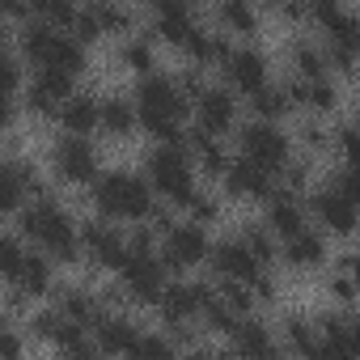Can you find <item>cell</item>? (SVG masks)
<instances>
[{
	"mask_svg": "<svg viewBox=\"0 0 360 360\" xmlns=\"http://www.w3.org/2000/svg\"><path fill=\"white\" fill-rule=\"evenodd\" d=\"M297 68H301V77H305V81L326 77V56H318L314 47H297Z\"/></svg>",
	"mask_w": 360,
	"mask_h": 360,
	"instance_id": "cell-33",
	"label": "cell"
},
{
	"mask_svg": "<svg viewBox=\"0 0 360 360\" xmlns=\"http://www.w3.org/2000/svg\"><path fill=\"white\" fill-rule=\"evenodd\" d=\"M225 183H229L233 195L263 200V195H271V169H263V165H255L250 157H242V161H233V165L225 169Z\"/></svg>",
	"mask_w": 360,
	"mask_h": 360,
	"instance_id": "cell-13",
	"label": "cell"
},
{
	"mask_svg": "<svg viewBox=\"0 0 360 360\" xmlns=\"http://www.w3.org/2000/svg\"><path fill=\"white\" fill-rule=\"evenodd\" d=\"M68 89H72V77H68V72L43 68L39 81H34V89H30V106H34V110H56V106L68 98Z\"/></svg>",
	"mask_w": 360,
	"mask_h": 360,
	"instance_id": "cell-17",
	"label": "cell"
},
{
	"mask_svg": "<svg viewBox=\"0 0 360 360\" xmlns=\"http://www.w3.org/2000/svg\"><path fill=\"white\" fill-rule=\"evenodd\" d=\"M136 343V326L123 318H102L98 322V347L102 352H131Z\"/></svg>",
	"mask_w": 360,
	"mask_h": 360,
	"instance_id": "cell-24",
	"label": "cell"
},
{
	"mask_svg": "<svg viewBox=\"0 0 360 360\" xmlns=\"http://www.w3.org/2000/svg\"><path fill=\"white\" fill-rule=\"evenodd\" d=\"M246 250H250V255H255L259 263H267V259H271V242H267V233L250 229V233H246Z\"/></svg>",
	"mask_w": 360,
	"mask_h": 360,
	"instance_id": "cell-37",
	"label": "cell"
},
{
	"mask_svg": "<svg viewBox=\"0 0 360 360\" xmlns=\"http://www.w3.org/2000/svg\"><path fill=\"white\" fill-rule=\"evenodd\" d=\"M200 123H204L200 131H208V136L225 131L233 123V98L225 89H204L200 94Z\"/></svg>",
	"mask_w": 360,
	"mask_h": 360,
	"instance_id": "cell-18",
	"label": "cell"
},
{
	"mask_svg": "<svg viewBox=\"0 0 360 360\" xmlns=\"http://www.w3.org/2000/svg\"><path fill=\"white\" fill-rule=\"evenodd\" d=\"M131 356H169V343H165V339H140V335H136Z\"/></svg>",
	"mask_w": 360,
	"mask_h": 360,
	"instance_id": "cell-38",
	"label": "cell"
},
{
	"mask_svg": "<svg viewBox=\"0 0 360 360\" xmlns=\"http://www.w3.org/2000/svg\"><path fill=\"white\" fill-rule=\"evenodd\" d=\"M271 225H276V229L288 238V233L305 229V212H301V208H297V204L284 195V200H276V204H271Z\"/></svg>",
	"mask_w": 360,
	"mask_h": 360,
	"instance_id": "cell-27",
	"label": "cell"
},
{
	"mask_svg": "<svg viewBox=\"0 0 360 360\" xmlns=\"http://www.w3.org/2000/svg\"><path fill=\"white\" fill-rule=\"evenodd\" d=\"M22 225H26L30 238H39V242L56 255V263H77L81 242H77V233H72V221H68L60 208L39 204V208H30V212L22 217Z\"/></svg>",
	"mask_w": 360,
	"mask_h": 360,
	"instance_id": "cell-3",
	"label": "cell"
},
{
	"mask_svg": "<svg viewBox=\"0 0 360 360\" xmlns=\"http://www.w3.org/2000/svg\"><path fill=\"white\" fill-rule=\"evenodd\" d=\"M72 26H77V34H81V39H98V34H102V26H98V18H94V9H85V13H77V18H72Z\"/></svg>",
	"mask_w": 360,
	"mask_h": 360,
	"instance_id": "cell-39",
	"label": "cell"
},
{
	"mask_svg": "<svg viewBox=\"0 0 360 360\" xmlns=\"http://www.w3.org/2000/svg\"><path fill=\"white\" fill-rule=\"evenodd\" d=\"M123 284H127V292L136 301H157L161 297L165 280H161V267H157L153 250H127V259H123Z\"/></svg>",
	"mask_w": 360,
	"mask_h": 360,
	"instance_id": "cell-9",
	"label": "cell"
},
{
	"mask_svg": "<svg viewBox=\"0 0 360 360\" xmlns=\"http://www.w3.org/2000/svg\"><path fill=\"white\" fill-rule=\"evenodd\" d=\"M131 106L123 102V98H110V102H102L98 106V123L106 127V131H131Z\"/></svg>",
	"mask_w": 360,
	"mask_h": 360,
	"instance_id": "cell-26",
	"label": "cell"
},
{
	"mask_svg": "<svg viewBox=\"0 0 360 360\" xmlns=\"http://www.w3.org/2000/svg\"><path fill=\"white\" fill-rule=\"evenodd\" d=\"M89 9H94V18H98L102 30H119V26H127V18H123L119 9H110V5H89Z\"/></svg>",
	"mask_w": 360,
	"mask_h": 360,
	"instance_id": "cell-36",
	"label": "cell"
},
{
	"mask_svg": "<svg viewBox=\"0 0 360 360\" xmlns=\"http://www.w3.org/2000/svg\"><path fill=\"white\" fill-rule=\"evenodd\" d=\"M157 30H161V39H169V43H178V47H183V43L191 39V30H195V22H191V9L183 5V0H161Z\"/></svg>",
	"mask_w": 360,
	"mask_h": 360,
	"instance_id": "cell-20",
	"label": "cell"
},
{
	"mask_svg": "<svg viewBox=\"0 0 360 360\" xmlns=\"http://www.w3.org/2000/svg\"><path fill=\"white\" fill-rule=\"evenodd\" d=\"M161 314L169 318V322H187L195 309H204V301H208V288L204 284H174V288H161Z\"/></svg>",
	"mask_w": 360,
	"mask_h": 360,
	"instance_id": "cell-15",
	"label": "cell"
},
{
	"mask_svg": "<svg viewBox=\"0 0 360 360\" xmlns=\"http://www.w3.org/2000/svg\"><path fill=\"white\" fill-rule=\"evenodd\" d=\"M18 85H22V72H18V64H13V60H5V56H0V94L9 98V94H13Z\"/></svg>",
	"mask_w": 360,
	"mask_h": 360,
	"instance_id": "cell-35",
	"label": "cell"
},
{
	"mask_svg": "<svg viewBox=\"0 0 360 360\" xmlns=\"http://www.w3.org/2000/svg\"><path fill=\"white\" fill-rule=\"evenodd\" d=\"M127 64H131V68H148V64H153L148 43H131V47H127Z\"/></svg>",
	"mask_w": 360,
	"mask_h": 360,
	"instance_id": "cell-40",
	"label": "cell"
},
{
	"mask_svg": "<svg viewBox=\"0 0 360 360\" xmlns=\"http://www.w3.org/2000/svg\"><path fill=\"white\" fill-rule=\"evenodd\" d=\"M335 292H339L343 301H352V280H335Z\"/></svg>",
	"mask_w": 360,
	"mask_h": 360,
	"instance_id": "cell-43",
	"label": "cell"
},
{
	"mask_svg": "<svg viewBox=\"0 0 360 360\" xmlns=\"http://www.w3.org/2000/svg\"><path fill=\"white\" fill-rule=\"evenodd\" d=\"M0 51H5V30H0Z\"/></svg>",
	"mask_w": 360,
	"mask_h": 360,
	"instance_id": "cell-45",
	"label": "cell"
},
{
	"mask_svg": "<svg viewBox=\"0 0 360 360\" xmlns=\"http://www.w3.org/2000/svg\"><path fill=\"white\" fill-rule=\"evenodd\" d=\"M183 110H187V102H183V94H178L169 81H144L140 85V123L153 131V136H161V140H178V119H183Z\"/></svg>",
	"mask_w": 360,
	"mask_h": 360,
	"instance_id": "cell-2",
	"label": "cell"
},
{
	"mask_svg": "<svg viewBox=\"0 0 360 360\" xmlns=\"http://www.w3.org/2000/svg\"><path fill=\"white\" fill-rule=\"evenodd\" d=\"M34 326H39V335H43V339H56V347H64V352H89V343H85L81 326H77L72 318H64V314H43Z\"/></svg>",
	"mask_w": 360,
	"mask_h": 360,
	"instance_id": "cell-19",
	"label": "cell"
},
{
	"mask_svg": "<svg viewBox=\"0 0 360 360\" xmlns=\"http://www.w3.org/2000/svg\"><path fill=\"white\" fill-rule=\"evenodd\" d=\"M221 18L233 26V30H242V34H250L259 22H255V9H250V0H225L221 5Z\"/></svg>",
	"mask_w": 360,
	"mask_h": 360,
	"instance_id": "cell-32",
	"label": "cell"
},
{
	"mask_svg": "<svg viewBox=\"0 0 360 360\" xmlns=\"http://www.w3.org/2000/svg\"><path fill=\"white\" fill-rule=\"evenodd\" d=\"M212 263L225 280H238L246 288H259V297H271V280L263 276V263L246 250V242H221L212 250Z\"/></svg>",
	"mask_w": 360,
	"mask_h": 360,
	"instance_id": "cell-6",
	"label": "cell"
},
{
	"mask_svg": "<svg viewBox=\"0 0 360 360\" xmlns=\"http://www.w3.org/2000/svg\"><path fill=\"white\" fill-rule=\"evenodd\" d=\"M64 318H72L77 326H89V322L98 318V305H94L89 297H81L77 288H68V292H64Z\"/></svg>",
	"mask_w": 360,
	"mask_h": 360,
	"instance_id": "cell-31",
	"label": "cell"
},
{
	"mask_svg": "<svg viewBox=\"0 0 360 360\" xmlns=\"http://www.w3.org/2000/svg\"><path fill=\"white\" fill-rule=\"evenodd\" d=\"M263 5H280V0H263Z\"/></svg>",
	"mask_w": 360,
	"mask_h": 360,
	"instance_id": "cell-46",
	"label": "cell"
},
{
	"mask_svg": "<svg viewBox=\"0 0 360 360\" xmlns=\"http://www.w3.org/2000/svg\"><path fill=\"white\" fill-rule=\"evenodd\" d=\"M60 123H64L72 136H85L89 127H98V102H94V98H64Z\"/></svg>",
	"mask_w": 360,
	"mask_h": 360,
	"instance_id": "cell-21",
	"label": "cell"
},
{
	"mask_svg": "<svg viewBox=\"0 0 360 360\" xmlns=\"http://www.w3.org/2000/svg\"><path fill=\"white\" fill-rule=\"evenodd\" d=\"M242 153H246L255 165H263V169H284V161H288V140H284L271 123H250V127L242 131Z\"/></svg>",
	"mask_w": 360,
	"mask_h": 360,
	"instance_id": "cell-8",
	"label": "cell"
},
{
	"mask_svg": "<svg viewBox=\"0 0 360 360\" xmlns=\"http://www.w3.org/2000/svg\"><path fill=\"white\" fill-rule=\"evenodd\" d=\"M56 165L68 183H89L94 178V148L81 136H68V140L56 144Z\"/></svg>",
	"mask_w": 360,
	"mask_h": 360,
	"instance_id": "cell-14",
	"label": "cell"
},
{
	"mask_svg": "<svg viewBox=\"0 0 360 360\" xmlns=\"http://www.w3.org/2000/svg\"><path fill=\"white\" fill-rule=\"evenodd\" d=\"M81 246H85L89 259L102 263V267H123V259H127V242H123L110 225H85Z\"/></svg>",
	"mask_w": 360,
	"mask_h": 360,
	"instance_id": "cell-11",
	"label": "cell"
},
{
	"mask_svg": "<svg viewBox=\"0 0 360 360\" xmlns=\"http://www.w3.org/2000/svg\"><path fill=\"white\" fill-rule=\"evenodd\" d=\"M314 212H318V221H322L330 233H352V229H356V200L343 195V191H335V187L314 200Z\"/></svg>",
	"mask_w": 360,
	"mask_h": 360,
	"instance_id": "cell-12",
	"label": "cell"
},
{
	"mask_svg": "<svg viewBox=\"0 0 360 360\" xmlns=\"http://www.w3.org/2000/svg\"><path fill=\"white\" fill-rule=\"evenodd\" d=\"M204 255H208V238H204L200 225H174V229H169V238H165V259H169L174 267H191V263H200Z\"/></svg>",
	"mask_w": 360,
	"mask_h": 360,
	"instance_id": "cell-10",
	"label": "cell"
},
{
	"mask_svg": "<svg viewBox=\"0 0 360 360\" xmlns=\"http://www.w3.org/2000/svg\"><path fill=\"white\" fill-rule=\"evenodd\" d=\"M22 255H26V250H22L18 242L0 238V276H9V280H13V276H18V267H22Z\"/></svg>",
	"mask_w": 360,
	"mask_h": 360,
	"instance_id": "cell-34",
	"label": "cell"
},
{
	"mask_svg": "<svg viewBox=\"0 0 360 360\" xmlns=\"http://www.w3.org/2000/svg\"><path fill=\"white\" fill-rule=\"evenodd\" d=\"M22 204V169L0 165V212H13Z\"/></svg>",
	"mask_w": 360,
	"mask_h": 360,
	"instance_id": "cell-29",
	"label": "cell"
},
{
	"mask_svg": "<svg viewBox=\"0 0 360 360\" xmlns=\"http://www.w3.org/2000/svg\"><path fill=\"white\" fill-rule=\"evenodd\" d=\"M18 352H22V343H18L5 326H0V356H18Z\"/></svg>",
	"mask_w": 360,
	"mask_h": 360,
	"instance_id": "cell-42",
	"label": "cell"
},
{
	"mask_svg": "<svg viewBox=\"0 0 360 360\" xmlns=\"http://www.w3.org/2000/svg\"><path fill=\"white\" fill-rule=\"evenodd\" d=\"M191 148L200 153L204 169H212V174H221V169H225V153L217 148V140H212L208 131H191Z\"/></svg>",
	"mask_w": 360,
	"mask_h": 360,
	"instance_id": "cell-30",
	"label": "cell"
},
{
	"mask_svg": "<svg viewBox=\"0 0 360 360\" xmlns=\"http://www.w3.org/2000/svg\"><path fill=\"white\" fill-rule=\"evenodd\" d=\"M13 284H18L26 297L47 292V284H51V267H47V259H39V255H22V267H18Z\"/></svg>",
	"mask_w": 360,
	"mask_h": 360,
	"instance_id": "cell-23",
	"label": "cell"
},
{
	"mask_svg": "<svg viewBox=\"0 0 360 360\" xmlns=\"http://www.w3.org/2000/svg\"><path fill=\"white\" fill-rule=\"evenodd\" d=\"M339 148H343V157H347V165L356 161V131H352V123L339 131Z\"/></svg>",
	"mask_w": 360,
	"mask_h": 360,
	"instance_id": "cell-41",
	"label": "cell"
},
{
	"mask_svg": "<svg viewBox=\"0 0 360 360\" xmlns=\"http://www.w3.org/2000/svg\"><path fill=\"white\" fill-rule=\"evenodd\" d=\"M148 174H153V187L161 195H169L174 204H187L195 195L191 191V165H187V157L178 148H157L148 157Z\"/></svg>",
	"mask_w": 360,
	"mask_h": 360,
	"instance_id": "cell-7",
	"label": "cell"
},
{
	"mask_svg": "<svg viewBox=\"0 0 360 360\" xmlns=\"http://www.w3.org/2000/svg\"><path fill=\"white\" fill-rule=\"evenodd\" d=\"M229 81H233V89H242V94L263 89V85H267L263 56H259V51H229Z\"/></svg>",
	"mask_w": 360,
	"mask_h": 360,
	"instance_id": "cell-16",
	"label": "cell"
},
{
	"mask_svg": "<svg viewBox=\"0 0 360 360\" xmlns=\"http://www.w3.org/2000/svg\"><path fill=\"white\" fill-rule=\"evenodd\" d=\"M5 123H9V98L0 94V127H5Z\"/></svg>",
	"mask_w": 360,
	"mask_h": 360,
	"instance_id": "cell-44",
	"label": "cell"
},
{
	"mask_svg": "<svg viewBox=\"0 0 360 360\" xmlns=\"http://www.w3.org/2000/svg\"><path fill=\"white\" fill-rule=\"evenodd\" d=\"M229 335H233L238 352H250V356H271V352H276V347H271V339H267V330H263V326H255V322H242V326H233Z\"/></svg>",
	"mask_w": 360,
	"mask_h": 360,
	"instance_id": "cell-25",
	"label": "cell"
},
{
	"mask_svg": "<svg viewBox=\"0 0 360 360\" xmlns=\"http://www.w3.org/2000/svg\"><path fill=\"white\" fill-rule=\"evenodd\" d=\"M314 18H318V26L330 34V60H335L343 72H352L356 47H360V26H356V18L339 5V0H314Z\"/></svg>",
	"mask_w": 360,
	"mask_h": 360,
	"instance_id": "cell-5",
	"label": "cell"
},
{
	"mask_svg": "<svg viewBox=\"0 0 360 360\" xmlns=\"http://www.w3.org/2000/svg\"><path fill=\"white\" fill-rule=\"evenodd\" d=\"M94 200L106 217H119V221H144L153 212V191L131 174H106L94 191Z\"/></svg>",
	"mask_w": 360,
	"mask_h": 360,
	"instance_id": "cell-1",
	"label": "cell"
},
{
	"mask_svg": "<svg viewBox=\"0 0 360 360\" xmlns=\"http://www.w3.org/2000/svg\"><path fill=\"white\" fill-rule=\"evenodd\" d=\"M284 259H288L292 267H314V263H322V259H326V250H322V238H314L309 229H297V233H288Z\"/></svg>",
	"mask_w": 360,
	"mask_h": 360,
	"instance_id": "cell-22",
	"label": "cell"
},
{
	"mask_svg": "<svg viewBox=\"0 0 360 360\" xmlns=\"http://www.w3.org/2000/svg\"><path fill=\"white\" fill-rule=\"evenodd\" d=\"M250 98H255V110H259L263 119H280V115L288 110V89H271V85H263V89H255Z\"/></svg>",
	"mask_w": 360,
	"mask_h": 360,
	"instance_id": "cell-28",
	"label": "cell"
},
{
	"mask_svg": "<svg viewBox=\"0 0 360 360\" xmlns=\"http://www.w3.org/2000/svg\"><path fill=\"white\" fill-rule=\"evenodd\" d=\"M22 47L30 51V60H39L43 68H56V72H68V77H77L81 68H85V56H81V43H72V39H64V34H56L51 26H30L26 34H22Z\"/></svg>",
	"mask_w": 360,
	"mask_h": 360,
	"instance_id": "cell-4",
	"label": "cell"
}]
</instances>
